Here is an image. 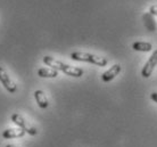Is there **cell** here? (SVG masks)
Masks as SVG:
<instances>
[{"mask_svg": "<svg viewBox=\"0 0 157 147\" xmlns=\"http://www.w3.org/2000/svg\"><path fill=\"white\" fill-rule=\"evenodd\" d=\"M10 119H12V121L17 126V127H20L21 129H23L24 131L26 132V133H29V135L36 136V133H38V130H36V128L32 127L31 124H29L28 121L24 119L21 114H18V113L12 114V118H10Z\"/></svg>", "mask_w": 157, "mask_h": 147, "instance_id": "3957f363", "label": "cell"}, {"mask_svg": "<svg viewBox=\"0 0 157 147\" xmlns=\"http://www.w3.org/2000/svg\"><path fill=\"white\" fill-rule=\"evenodd\" d=\"M150 97H151V99H153L155 103H157V92H153V94L150 95Z\"/></svg>", "mask_w": 157, "mask_h": 147, "instance_id": "7c38bea8", "label": "cell"}, {"mask_svg": "<svg viewBox=\"0 0 157 147\" xmlns=\"http://www.w3.org/2000/svg\"><path fill=\"white\" fill-rule=\"evenodd\" d=\"M132 48L137 52H150L153 49V46L149 42H141V41H137L132 44Z\"/></svg>", "mask_w": 157, "mask_h": 147, "instance_id": "30bf717a", "label": "cell"}, {"mask_svg": "<svg viewBox=\"0 0 157 147\" xmlns=\"http://www.w3.org/2000/svg\"><path fill=\"white\" fill-rule=\"evenodd\" d=\"M26 132L23 129H7L2 131V137L5 139H14V138H22Z\"/></svg>", "mask_w": 157, "mask_h": 147, "instance_id": "52a82bcc", "label": "cell"}, {"mask_svg": "<svg viewBox=\"0 0 157 147\" xmlns=\"http://www.w3.org/2000/svg\"><path fill=\"white\" fill-rule=\"evenodd\" d=\"M149 13L151 14V15H156L157 16V5H153V6H150Z\"/></svg>", "mask_w": 157, "mask_h": 147, "instance_id": "8fae6325", "label": "cell"}, {"mask_svg": "<svg viewBox=\"0 0 157 147\" xmlns=\"http://www.w3.org/2000/svg\"><path fill=\"white\" fill-rule=\"evenodd\" d=\"M0 82L5 87V89L10 94H15L17 91V87L16 84L13 82V80L10 79L9 74L7 73V71L5 70L2 66H0Z\"/></svg>", "mask_w": 157, "mask_h": 147, "instance_id": "277c9868", "label": "cell"}, {"mask_svg": "<svg viewBox=\"0 0 157 147\" xmlns=\"http://www.w3.org/2000/svg\"><path fill=\"white\" fill-rule=\"evenodd\" d=\"M38 75L40 78H56L58 75V71L51 68H41L38 70Z\"/></svg>", "mask_w": 157, "mask_h": 147, "instance_id": "9c48e42d", "label": "cell"}, {"mask_svg": "<svg viewBox=\"0 0 157 147\" xmlns=\"http://www.w3.org/2000/svg\"><path fill=\"white\" fill-rule=\"evenodd\" d=\"M42 60L47 66H50L51 68L57 70V71L64 72L66 75L73 76V78H80V76L83 75L82 68L71 66V65L63 63V62H60V60H55V58L51 57V56H44Z\"/></svg>", "mask_w": 157, "mask_h": 147, "instance_id": "6da1fadb", "label": "cell"}, {"mask_svg": "<svg viewBox=\"0 0 157 147\" xmlns=\"http://www.w3.org/2000/svg\"><path fill=\"white\" fill-rule=\"evenodd\" d=\"M121 70H122L121 65H120V64H115V65H113L109 70H107L106 72L102 73L101 80L104 82H109V81H112V80L114 79L115 76L118 75V73L121 72Z\"/></svg>", "mask_w": 157, "mask_h": 147, "instance_id": "8992f818", "label": "cell"}, {"mask_svg": "<svg viewBox=\"0 0 157 147\" xmlns=\"http://www.w3.org/2000/svg\"><path fill=\"white\" fill-rule=\"evenodd\" d=\"M157 65V50L153 52V55L149 57V60H147V63L145 64V66L141 71V75L144 78H149L153 73L154 68Z\"/></svg>", "mask_w": 157, "mask_h": 147, "instance_id": "5b68a950", "label": "cell"}, {"mask_svg": "<svg viewBox=\"0 0 157 147\" xmlns=\"http://www.w3.org/2000/svg\"><path fill=\"white\" fill-rule=\"evenodd\" d=\"M34 98H36V102L38 103L40 108H47L49 106V102L47 99V96L46 94L42 91V90H36L34 91Z\"/></svg>", "mask_w": 157, "mask_h": 147, "instance_id": "ba28073f", "label": "cell"}, {"mask_svg": "<svg viewBox=\"0 0 157 147\" xmlns=\"http://www.w3.org/2000/svg\"><path fill=\"white\" fill-rule=\"evenodd\" d=\"M71 58L76 62H86V63H92L98 66H106L108 60L105 57H100V56L94 55V54H89V52H75L71 54Z\"/></svg>", "mask_w": 157, "mask_h": 147, "instance_id": "7a4b0ae2", "label": "cell"}, {"mask_svg": "<svg viewBox=\"0 0 157 147\" xmlns=\"http://www.w3.org/2000/svg\"><path fill=\"white\" fill-rule=\"evenodd\" d=\"M6 147H16V146H15V145H7Z\"/></svg>", "mask_w": 157, "mask_h": 147, "instance_id": "4fadbf2b", "label": "cell"}]
</instances>
